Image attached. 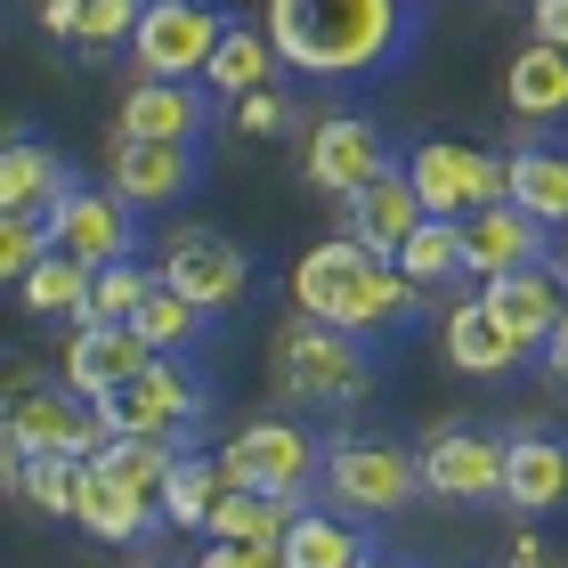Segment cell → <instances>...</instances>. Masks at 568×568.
Segmentation results:
<instances>
[{"instance_id":"ba28073f","label":"cell","mask_w":568,"mask_h":568,"mask_svg":"<svg viewBox=\"0 0 568 568\" xmlns=\"http://www.w3.org/2000/svg\"><path fill=\"white\" fill-rule=\"evenodd\" d=\"M220 33H227V17L212 0H146V17L131 33V65L154 73V82H203Z\"/></svg>"},{"instance_id":"484cf974","label":"cell","mask_w":568,"mask_h":568,"mask_svg":"<svg viewBox=\"0 0 568 568\" xmlns=\"http://www.w3.org/2000/svg\"><path fill=\"white\" fill-rule=\"evenodd\" d=\"M90 284H98L90 261H73V252L49 244L41 261L17 276V301L33 308V317H73V325H82V317H90Z\"/></svg>"},{"instance_id":"8fae6325","label":"cell","mask_w":568,"mask_h":568,"mask_svg":"<svg viewBox=\"0 0 568 568\" xmlns=\"http://www.w3.org/2000/svg\"><path fill=\"white\" fill-rule=\"evenodd\" d=\"M154 276L179 284L187 301H203L212 317H227V308L252 293V261L220 236V227H179V236L163 244V268H154Z\"/></svg>"},{"instance_id":"277c9868","label":"cell","mask_w":568,"mask_h":568,"mask_svg":"<svg viewBox=\"0 0 568 568\" xmlns=\"http://www.w3.org/2000/svg\"><path fill=\"white\" fill-rule=\"evenodd\" d=\"M0 438H9V455H73L90 463L98 447H106V423H98V406L73 390V382L58 374L49 382L41 366H9V423H0Z\"/></svg>"},{"instance_id":"2e32d148","label":"cell","mask_w":568,"mask_h":568,"mask_svg":"<svg viewBox=\"0 0 568 568\" xmlns=\"http://www.w3.org/2000/svg\"><path fill=\"white\" fill-rule=\"evenodd\" d=\"M154 357H163V349H154L139 325H73V342H65V357H58V374H65L82 398H106V390H122L131 374H146Z\"/></svg>"},{"instance_id":"836d02e7","label":"cell","mask_w":568,"mask_h":568,"mask_svg":"<svg viewBox=\"0 0 568 568\" xmlns=\"http://www.w3.org/2000/svg\"><path fill=\"white\" fill-rule=\"evenodd\" d=\"M398 268L415 276L423 293H430V284H455L463 276V220H423L415 236L398 244Z\"/></svg>"},{"instance_id":"d590c367","label":"cell","mask_w":568,"mask_h":568,"mask_svg":"<svg viewBox=\"0 0 568 568\" xmlns=\"http://www.w3.org/2000/svg\"><path fill=\"white\" fill-rule=\"evenodd\" d=\"M41 252H49V220L41 212H0V276L17 284Z\"/></svg>"},{"instance_id":"7bdbcfd3","label":"cell","mask_w":568,"mask_h":568,"mask_svg":"<svg viewBox=\"0 0 568 568\" xmlns=\"http://www.w3.org/2000/svg\"><path fill=\"white\" fill-rule=\"evenodd\" d=\"M545 366H552V382H560V390H568V308H560V333H552V342H545Z\"/></svg>"},{"instance_id":"5b68a950","label":"cell","mask_w":568,"mask_h":568,"mask_svg":"<svg viewBox=\"0 0 568 568\" xmlns=\"http://www.w3.org/2000/svg\"><path fill=\"white\" fill-rule=\"evenodd\" d=\"M325 504L349 511V520H382V511H406L423 496V455L390 447V438H333L325 447Z\"/></svg>"},{"instance_id":"ffe728a7","label":"cell","mask_w":568,"mask_h":568,"mask_svg":"<svg viewBox=\"0 0 568 568\" xmlns=\"http://www.w3.org/2000/svg\"><path fill=\"white\" fill-rule=\"evenodd\" d=\"M487 301H496V317L520 333L528 349H545L552 333H560V308H568V284H560V268L552 261H536V268H504V276H487L479 284Z\"/></svg>"},{"instance_id":"d6a6232c","label":"cell","mask_w":568,"mask_h":568,"mask_svg":"<svg viewBox=\"0 0 568 568\" xmlns=\"http://www.w3.org/2000/svg\"><path fill=\"white\" fill-rule=\"evenodd\" d=\"M73 487H82L73 455H9V496H24L49 520H73Z\"/></svg>"},{"instance_id":"83f0119b","label":"cell","mask_w":568,"mask_h":568,"mask_svg":"<svg viewBox=\"0 0 568 568\" xmlns=\"http://www.w3.org/2000/svg\"><path fill=\"white\" fill-rule=\"evenodd\" d=\"M227 487H236V479H227V463L187 447V455L171 463V479H163V520L171 528H212V511H220Z\"/></svg>"},{"instance_id":"f1b7e54d","label":"cell","mask_w":568,"mask_h":568,"mask_svg":"<svg viewBox=\"0 0 568 568\" xmlns=\"http://www.w3.org/2000/svg\"><path fill=\"white\" fill-rule=\"evenodd\" d=\"M293 496H261V487H227L220 511H212V528L203 536H220V545H284V528H293Z\"/></svg>"},{"instance_id":"5bb4252c","label":"cell","mask_w":568,"mask_h":568,"mask_svg":"<svg viewBox=\"0 0 568 568\" xmlns=\"http://www.w3.org/2000/svg\"><path fill=\"white\" fill-rule=\"evenodd\" d=\"M536 261H552V227L520 212V203H487V212L463 220V276H504V268H536Z\"/></svg>"},{"instance_id":"e575fe53","label":"cell","mask_w":568,"mask_h":568,"mask_svg":"<svg viewBox=\"0 0 568 568\" xmlns=\"http://www.w3.org/2000/svg\"><path fill=\"white\" fill-rule=\"evenodd\" d=\"M154 293V268H139V261H106L98 268V284H90V317L82 325H131V308Z\"/></svg>"},{"instance_id":"6da1fadb","label":"cell","mask_w":568,"mask_h":568,"mask_svg":"<svg viewBox=\"0 0 568 568\" xmlns=\"http://www.w3.org/2000/svg\"><path fill=\"white\" fill-rule=\"evenodd\" d=\"M268 33L284 49V65L308 82H366L406 49L415 9L406 0H268Z\"/></svg>"},{"instance_id":"8992f818","label":"cell","mask_w":568,"mask_h":568,"mask_svg":"<svg viewBox=\"0 0 568 568\" xmlns=\"http://www.w3.org/2000/svg\"><path fill=\"white\" fill-rule=\"evenodd\" d=\"M98 406V423H106V438H187L203 423V406H212V390L187 374V357H154L146 374H131L122 390L106 398H90Z\"/></svg>"},{"instance_id":"f546056e","label":"cell","mask_w":568,"mask_h":568,"mask_svg":"<svg viewBox=\"0 0 568 568\" xmlns=\"http://www.w3.org/2000/svg\"><path fill=\"white\" fill-rule=\"evenodd\" d=\"M131 325H139V333H146V342L163 349V357H187V349L203 342V333H212V308H203V301H187L179 284H163V276H154V293L131 308Z\"/></svg>"},{"instance_id":"cb8c5ba5","label":"cell","mask_w":568,"mask_h":568,"mask_svg":"<svg viewBox=\"0 0 568 568\" xmlns=\"http://www.w3.org/2000/svg\"><path fill=\"white\" fill-rule=\"evenodd\" d=\"M504 114H520V122H560L568 114V49L560 41H528V49H511V65H504Z\"/></svg>"},{"instance_id":"52a82bcc","label":"cell","mask_w":568,"mask_h":568,"mask_svg":"<svg viewBox=\"0 0 568 568\" xmlns=\"http://www.w3.org/2000/svg\"><path fill=\"white\" fill-rule=\"evenodd\" d=\"M406 179H415L430 220H471V212L511 195V163L487 154V146H463V139H423L406 154Z\"/></svg>"},{"instance_id":"bcb514c9","label":"cell","mask_w":568,"mask_h":568,"mask_svg":"<svg viewBox=\"0 0 568 568\" xmlns=\"http://www.w3.org/2000/svg\"><path fill=\"white\" fill-rule=\"evenodd\" d=\"M528 9H536V0H528Z\"/></svg>"},{"instance_id":"30bf717a","label":"cell","mask_w":568,"mask_h":568,"mask_svg":"<svg viewBox=\"0 0 568 568\" xmlns=\"http://www.w3.org/2000/svg\"><path fill=\"white\" fill-rule=\"evenodd\" d=\"M423 496L438 504H504V438L479 423H438L423 438Z\"/></svg>"},{"instance_id":"f35d334b","label":"cell","mask_w":568,"mask_h":568,"mask_svg":"<svg viewBox=\"0 0 568 568\" xmlns=\"http://www.w3.org/2000/svg\"><path fill=\"white\" fill-rule=\"evenodd\" d=\"M195 568H284V545H203V560Z\"/></svg>"},{"instance_id":"9c48e42d","label":"cell","mask_w":568,"mask_h":568,"mask_svg":"<svg viewBox=\"0 0 568 568\" xmlns=\"http://www.w3.org/2000/svg\"><path fill=\"white\" fill-rule=\"evenodd\" d=\"M220 463H227V479H236V487H261V496H293V504H301L308 479L325 471V447H317L301 423L268 415V423H244L236 438H227Z\"/></svg>"},{"instance_id":"d6986e66","label":"cell","mask_w":568,"mask_h":568,"mask_svg":"<svg viewBox=\"0 0 568 568\" xmlns=\"http://www.w3.org/2000/svg\"><path fill=\"white\" fill-rule=\"evenodd\" d=\"M438 357H447V366L455 374H511V366H520V357H528V342H520V333H511L504 317H496V301H455L447 308V325H438Z\"/></svg>"},{"instance_id":"9a60e30c","label":"cell","mask_w":568,"mask_h":568,"mask_svg":"<svg viewBox=\"0 0 568 568\" xmlns=\"http://www.w3.org/2000/svg\"><path fill=\"white\" fill-rule=\"evenodd\" d=\"M430 212L415 195V179H406V163H390L382 179H366L357 195H342V236H357L366 252H382V261H398V244L415 236Z\"/></svg>"},{"instance_id":"603a6c76","label":"cell","mask_w":568,"mask_h":568,"mask_svg":"<svg viewBox=\"0 0 568 568\" xmlns=\"http://www.w3.org/2000/svg\"><path fill=\"white\" fill-rule=\"evenodd\" d=\"M163 520L154 496H131L122 479H106L98 463H82V487H73V528H90L98 545H139V536Z\"/></svg>"},{"instance_id":"ab89813d","label":"cell","mask_w":568,"mask_h":568,"mask_svg":"<svg viewBox=\"0 0 568 568\" xmlns=\"http://www.w3.org/2000/svg\"><path fill=\"white\" fill-rule=\"evenodd\" d=\"M33 17H41L49 41H73V33H82V0H33Z\"/></svg>"},{"instance_id":"7a4b0ae2","label":"cell","mask_w":568,"mask_h":568,"mask_svg":"<svg viewBox=\"0 0 568 568\" xmlns=\"http://www.w3.org/2000/svg\"><path fill=\"white\" fill-rule=\"evenodd\" d=\"M293 301L308 308V317L342 325V333H398L406 317L423 308V284L406 276L398 261H382V252H366L357 236H325L317 252H301L293 261Z\"/></svg>"},{"instance_id":"3957f363","label":"cell","mask_w":568,"mask_h":568,"mask_svg":"<svg viewBox=\"0 0 568 568\" xmlns=\"http://www.w3.org/2000/svg\"><path fill=\"white\" fill-rule=\"evenodd\" d=\"M276 390L293 398V406H308V415H349V406H366L374 398V357H366V342L357 333H342V325H325V317H301L276 333Z\"/></svg>"},{"instance_id":"ee69618b","label":"cell","mask_w":568,"mask_h":568,"mask_svg":"<svg viewBox=\"0 0 568 568\" xmlns=\"http://www.w3.org/2000/svg\"><path fill=\"white\" fill-rule=\"evenodd\" d=\"M552 268H560V284H568V227H552Z\"/></svg>"},{"instance_id":"7402d4cb","label":"cell","mask_w":568,"mask_h":568,"mask_svg":"<svg viewBox=\"0 0 568 568\" xmlns=\"http://www.w3.org/2000/svg\"><path fill=\"white\" fill-rule=\"evenodd\" d=\"M504 504L511 511H560L568 504V438H552V430L504 438Z\"/></svg>"},{"instance_id":"4fadbf2b","label":"cell","mask_w":568,"mask_h":568,"mask_svg":"<svg viewBox=\"0 0 568 568\" xmlns=\"http://www.w3.org/2000/svg\"><path fill=\"white\" fill-rule=\"evenodd\" d=\"M131 212H139V203H122L114 187H73L58 212H49V244L73 252V261H90V268L131 261V244H139Z\"/></svg>"},{"instance_id":"b9f144b4","label":"cell","mask_w":568,"mask_h":568,"mask_svg":"<svg viewBox=\"0 0 568 568\" xmlns=\"http://www.w3.org/2000/svg\"><path fill=\"white\" fill-rule=\"evenodd\" d=\"M511 568H568V560H552L536 536H511Z\"/></svg>"},{"instance_id":"4316f807","label":"cell","mask_w":568,"mask_h":568,"mask_svg":"<svg viewBox=\"0 0 568 568\" xmlns=\"http://www.w3.org/2000/svg\"><path fill=\"white\" fill-rule=\"evenodd\" d=\"M374 545L357 536L349 511H293V528H284V568H357Z\"/></svg>"},{"instance_id":"d4e9b609","label":"cell","mask_w":568,"mask_h":568,"mask_svg":"<svg viewBox=\"0 0 568 568\" xmlns=\"http://www.w3.org/2000/svg\"><path fill=\"white\" fill-rule=\"evenodd\" d=\"M276 65H284V49H276L268 24L227 17V33H220V49H212V65H203V90H220L227 106H236V98H252V90H268V82H276Z\"/></svg>"},{"instance_id":"e0dca14e","label":"cell","mask_w":568,"mask_h":568,"mask_svg":"<svg viewBox=\"0 0 568 568\" xmlns=\"http://www.w3.org/2000/svg\"><path fill=\"white\" fill-rule=\"evenodd\" d=\"M106 187L139 212H163L195 187V146H171V139H114V171Z\"/></svg>"},{"instance_id":"60d3db41","label":"cell","mask_w":568,"mask_h":568,"mask_svg":"<svg viewBox=\"0 0 568 568\" xmlns=\"http://www.w3.org/2000/svg\"><path fill=\"white\" fill-rule=\"evenodd\" d=\"M536 41H560L568 49V0H536Z\"/></svg>"},{"instance_id":"4dcf8cb0","label":"cell","mask_w":568,"mask_h":568,"mask_svg":"<svg viewBox=\"0 0 568 568\" xmlns=\"http://www.w3.org/2000/svg\"><path fill=\"white\" fill-rule=\"evenodd\" d=\"M90 463H98L106 479H122L131 496H154V504H163V479H171V463H179V438H122V430H114Z\"/></svg>"},{"instance_id":"ac0fdd59","label":"cell","mask_w":568,"mask_h":568,"mask_svg":"<svg viewBox=\"0 0 568 568\" xmlns=\"http://www.w3.org/2000/svg\"><path fill=\"white\" fill-rule=\"evenodd\" d=\"M212 106H203L195 82H154L139 73L131 90H122V114H114V139H171V146H195Z\"/></svg>"},{"instance_id":"1f68e13d","label":"cell","mask_w":568,"mask_h":568,"mask_svg":"<svg viewBox=\"0 0 568 568\" xmlns=\"http://www.w3.org/2000/svg\"><path fill=\"white\" fill-rule=\"evenodd\" d=\"M511 203L536 212L545 227H568V154H552V146L511 154Z\"/></svg>"},{"instance_id":"74e56055","label":"cell","mask_w":568,"mask_h":568,"mask_svg":"<svg viewBox=\"0 0 568 568\" xmlns=\"http://www.w3.org/2000/svg\"><path fill=\"white\" fill-rule=\"evenodd\" d=\"M236 131H244V139H284V131H301V106L268 82V90L236 98Z\"/></svg>"},{"instance_id":"8d00e7d4","label":"cell","mask_w":568,"mask_h":568,"mask_svg":"<svg viewBox=\"0 0 568 568\" xmlns=\"http://www.w3.org/2000/svg\"><path fill=\"white\" fill-rule=\"evenodd\" d=\"M139 17H146V0H82V49H114V41H131L139 33Z\"/></svg>"},{"instance_id":"44dd1931","label":"cell","mask_w":568,"mask_h":568,"mask_svg":"<svg viewBox=\"0 0 568 568\" xmlns=\"http://www.w3.org/2000/svg\"><path fill=\"white\" fill-rule=\"evenodd\" d=\"M73 195V163L49 139L33 131H17L9 146H0V212H58V203Z\"/></svg>"},{"instance_id":"7c38bea8","label":"cell","mask_w":568,"mask_h":568,"mask_svg":"<svg viewBox=\"0 0 568 568\" xmlns=\"http://www.w3.org/2000/svg\"><path fill=\"white\" fill-rule=\"evenodd\" d=\"M390 171V146H382V131L366 114H325V122H308V139H301V179L308 187H325V195H357L366 179Z\"/></svg>"},{"instance_id":"f6af8a7d","label":"cell","mask_w":568,"mask_h":568,"mask_svg":"<svg viewBox=\"0 0 568 568\" xmlns=\"http://www.w3.org/2000/svg\"><path fill=\"white\" fill-rule=\"evenodd\" d=\"M357 568H398V560H382V552H366V560H357Z\"/></svg>"}]
</instances>
